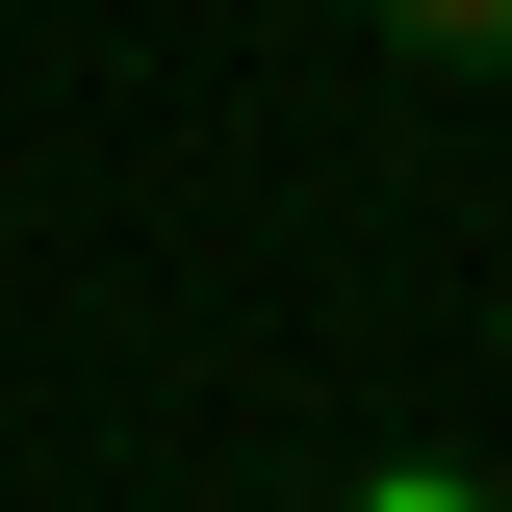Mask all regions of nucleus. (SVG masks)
I'll use <instances>...</instances> for the list:
<instances>
[{
    "label": "nucleus",
    "instance_id": "obj_1",
    "mask_svg": "<svg viewBox=\"0 0 512 512\" xmlns=\"http://www.w3.org/2000/svg\"><path fill=\"white\" fill-rule=\"evenodd\" d=\"M359 26H384L410 77H512V0H359Z\"/></svg>",
    "mask_w": 512,
    "mask_h": 512
}]
</instances>
